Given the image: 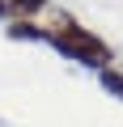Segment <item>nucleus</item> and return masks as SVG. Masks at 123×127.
I'll return each instance as SVG.
<instances>
[{
  "mask_svg": "<svg viewBox=\"0 0 123 127\" xmlns=\"http://www.w3.org/2000/svg\"><path fill=\"white\" fill-rule=\"evenodd\" d=\"M42 42H51L59 55H68V59H77L81 68H110V59H115V51H110V42L106 38H98L93 30H85L72 13H51L47 21H42Z\"/></svg>",
  "mask_w": 123,
  "mask_h": 127,
  "instance_id": "1",
  "label": "nucleus"
},
{
  "mask_svg": "<svg viewBox=\"0 0 123 127\" xmlns=\"http://www.w3.org/2000/svg\"><path fill=\"white\" fill-rule=\"evenodd\" d=\"M0 21H9V0H0Z\"/></svg>",
  "mask_w": 123,
  "mask_h": 127,
  "instance_id": "5",
  "label": "nucleus"
},
{
  "mask_svg": "<svg viewBox=\"0 0 123 127\" xmlns=\"http://www.w3.org/2000/svg\"><path fill=\"white\" fill-rule=\"evenodd\" d=\"M51 0H9V21H34Z\"/></svg>",
  "mask_w": 123,
  "mask_h": 127,
  "instance_id": "2",
  "label": "nucleus"
},
{
  "mask_svg": "<svg viewBox=\"0 0 123 127\" xmlns=\"http://www.w3.org/2000/svg\"><path fill=\"white\" fill-rule=\"evenodd\" d=\"M98 85H102V89H106L110 97H119V102H123V72L115 68V64H110V68H102V72H98Z\"/></svg>",
  "mask_w": 123,
  "mask_h": 127,
  "instance_id": "3",
  "label": "nucleus"
},
{
  "mask_svg": "<svg viewBox=\"0 0 123 127\" xmlns=\"http://www.w3.org/2000/svg\"><path fill=\"white\" fill-rule=\"evenodd\" d=\"M9 38H26V42H42V26L38 21H9Z\"/></svg>",
  "mask_w": 123,
  "mask_h": 127,
  "instance_id": "4",
  "label": "nucleus"
}]
</instances>
